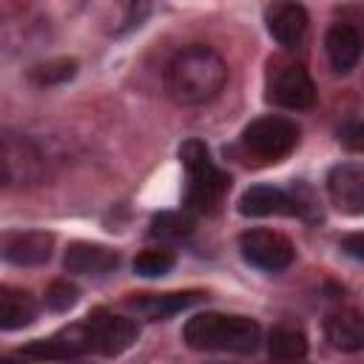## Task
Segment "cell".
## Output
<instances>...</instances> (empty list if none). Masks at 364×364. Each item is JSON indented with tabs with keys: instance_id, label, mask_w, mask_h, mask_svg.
Listing matches in <instances>:
<instances>
[{
	"instance_id": "1",
	"label": "cell",
	"mask_w": 364,
	"mask_h": 364,
	"mask_svg": "<svg viewBox=\"0 0 364 364\" xmlns=\"http://www.w3.org/2000/svg\"><path fill=\"white\" fill-rule=\"evenodd\" d=\"M228 80L225 60L210 46H188L173 54L165 68V88L179 105H202L213 100Z\"/></svg>"
},
{
	"instance_id": "12",
	"label": "cell",
	"mask_w": 364,
	"mask_h": 364,
	"mask_svg": "<svg viewBox=\"0 0 364 364\" xmlns=\"http://www.w3.org/2000/svg\"><path fill=\"white\" fill-rule=\"evenodd\" d=\"M324 336L341 353H358V350H364V313H358L353 307L333 310L324 318Z\"/></svg>"
},
{
	"instance_id": "8",
	"label": "cell",
	"mask_w": 364,
	"mask_h": 364,
	"mask_svg": "<svg viewBox=\"0 0 364 364\" xmlns=\"http://www.w3.org/2000/svg\"><path fill=\"white\" fill-rule=\"evenodd\" d=\"M85 327H88L91 350H97L102 355H119L136 341V324L131 318L114 316L102 307L85 318Z\"/></svg>"
},
{
	"instance_id": "10",
	"label": "cell",
	"mask_w": 364,
	"mask_h": 364,
	"mask_svg": "<svg viewBox=\"0 0 364 364\" xmlns=\"http://www.w3.org/2000/svg\"><path fill=\"white\" fill-rule=\"evenodd\" d=\"M91 350V338H88V327L82 324H71L60 333H54L51 338H40L26 344L20 353L26 358H74Z\"/></svg>"
},
{
	"instance_id": "20",
	"label": "cell",
	"mask_w": 364,
	"mask_h": 364,
	"mask_svg": "<svg viewBox=\"0 0 364 364\" xmlns=\"http://www.w3.org/2000/svg\"><path fill=\"white\" fill-rule=\"evenodd\" d=\"M74 71H77V63L60 57V60H48V63L34 65L31 68V80L40 82V85H54V82H63V80L74 77Z\"/></svg>"
},
{
	"instance_id": "6",
	"label": "cell",
	"mask_w": 364,
	"mask_h": 364,
	"mask_svg": "<svg viewBox=\"0 0 364 364\" xmlns=\"http://www.w3.org/2000/svg\"><path fill=\"white\" fill-rule=\"evenodd\" d=\"M267 97L282 108L301 111L316 102V85H313L307 68H301L299 63H282L270 71Z\"/></svg>"
},
{
	"instance_id": "2",
	"label": "cell",
	"mask_w": 364,
	"mask_h": 364,
	"mask_svg": "<svg viewBox=\"0 0 364 364\" xmlns=\"http://www.w3.org/2000/svg\"><path fill=\"white\" fill-rule=\"evenodd\" d=\"M182 338L193 350L216 353H253L262 341V327L247 316L199 313L185 321Z\"/></svg>"
},
{
	"instance_id": "25",
	"label": "cell",
	"mask_w": 364,
	"mask_h": 364,
	"mask_svg": "<svg viewBox=\"0 0 364 364\" xmlns=\"http://www.w3.org/2000/svg\"><path fill=\"white\" fill-rule=\"evenodd\" d=\"M341 250L353 259H364V233H353V236L341 239Z\"/></svg>"
},
{
	"instance_id": "22",
	"label": "cell",
	"mask_w": 364,
	"mask_h": 364,
	"mask_svg": "<svg viewBox=\"0 0 364 364\" xmlns=\"http://www.w3.org/2000/svg\"><path fill=\"white\" fill-rule=\"evenodd\" d=\"M191 228H193V222L188 216L168 213V210L159 213V216H154V222H151V233L159 236V239H179L185 233H191Z\"/></svg>"
},
{
	"instance_id": "27",
	"label": "cell",
	"mask_w": 364,
	"mask_h": 364,
	"mask_svg": "<svg viewBox=\"0 0 364 364\" xmlns=\"http://www.w3.org/2000/svg\"><path fill=\"white\" fill-rule=\"evenodd\" d=\"M216 364H225V361H216Z\"/></svg>"
},
{
	"instance_id": "11",
	"label": "cell",
	"mask_w": 364,
	"mask_h": 364,
	"mask_svg": "<svg viewBox=\"0 0 364 364\" xmlns=\"http://www.w3.org/2000/svg\"><path fill=\"white\" fill-rule=\"evenodd\" d=\"M267 31L284 48H296L307 34V11L299 3H273L264 11Z\"/></svg>"
},
{
	"instance_id": "13",
	"label": "cell",
	"mask_w": 364,
	"mask_h": 364,
	"mask_svg": "<svg viewBox=\"0 0 364 364\" xmlns=\"http://www.w3.org/2000/svg\"><path fill=\"white\" fill-rule=\"evenodd\" d=\"M51 247H54V236L46 233V230L11 233V236L3 239V256H6V262H11V264H23V267L48 262Z\"/></svg>"
},
{
	"instance_id": "24",
	"label": "cell",
	"mask_w": 364,
	"mask_h": 364,
	"mask_svg": "<svg viewBox=\"0 0 364 364\" xmlns=\"http://www.w3.org/2000/svg\"><path fill=\"white\" fill-rule=\"evenodd\" d=\"M338 139H341V145H344V148L364 154V119H355V122H347V125H341V131H338Z\"/></svg>"
},
{
	"instance_id": "3",
	"label": "cell",
	"mask_w": 364,
	"mask_h": 364,
	"mask_svg": "<svg viewBox=\"0 0 364 364\" xmlns=\"http://www.w3.org/2000/svg\"><path fill=\"white\" fill-rule=\"evenodd\" d=\"M179 159L188 171V193H185V205L196 213H210L216 210V205L222 202V196L230 188V176L222 173L210 156L205 142L199 139H188L179 148Z\"/></svg>"
},
{
	"instance_id": "4",
	"label": "cell",
	"mask_w": 364,
	"mask_h": 364,
	"mask_svg": "<svg viewBox=\"0 0 364 364\" xmlns=\"http://www.w3.org/2000/svg\"><path fill=\"white\" fill-rule=\"evenodd\" d=\"M242 142L253 156H259L264 162H279L282 156H287L296 148L299 128L287 117H262L245 128Z\"/></svg>"
},
{
	"instance_id": "16",
	"label": "cell",
	"mask_w": 364,
	"mask_h": 364,
	"mask_svg": "<svg viewBox=\"0 0 364 364\" xmlns=\"http://www.w3.org/2000/svg\"><path fill=\"white\" fill-rule=\"evenodd\" d=\"M202 299V293H145V296H134L128 299L125 304L136 313H142L145 318H165V316H173L191 304H196Z\"/></svg>"
},
{
	"instance_id": "18",
	"label": "cell",
	"mask_w": 364,
	"mask_h": 364,
	"mask_svg": "<svg viewBox=\"0 0 364 364\" xmlns=\"http://www.w3.org/2000/svg\"><path fill=\"white\" fill-rule=\"evenodd\" d=\"M34 316H37V304L26 290L9 287V284L0 287V327L3 330L26 327L34 321Z\"/></svg>"
},
{
	"instance_id": "14",
	"label": "cell",
	"mask_w": 364,
	"mask_h": 364,
	"mask_svg": "<svg viewBox=\"0 0 364 364\" xmlns=\"http://www.w3.org/2000/svg\"><path fill=\"white\" fill-rule=\"evenodd\" d=\"M324 48H327L330 65H333L338 74H347V71L358 63V57H361V51H364V37H361V31H358L355 26H350V23H336V26L327 31V37H324Z\"/></svg>"
},
{
	"instance_id": "26",
	"label": "cell",
	"mask_w": 364,
	"mask_h": 364,
	"mask_svg": "<svg viewBox=\"0 0 364 364\" xmlns=\"http://www.w3.org/2000/svg\"><path fill=\"white\" fill-rule=\"evenodd\" d=\"M0 364H20V361H14V358H3Z\"/></svg>"
},
{
	"instance_id": "5",
	"label": "cell",
	"mask_w": 364,
	"mask_h": 364,
	"mask_svg": "<svg viewBox=\"0 0 364 364\" xmlns=\"http://www.w3.org/2000/svg\"><path fill=\"white\" fill-rule=\"evenodd\" d=\"M0 162H3V182L9 188L34 185V182L43 179V156H40V151L26 136H17L11 131L3 134Z\"/></svg>"
},
{
	"instance_id": "21",
	"label": "cell",
	"mask_w": 364,
	"mask_h": 364,
	"mask_svg": "<svg viewBox=\"0 0 364 364\" xmlns=\"http://www.w3.org/2000/svg\"><path fill=\"white\" fill-rule=\"evenodd\" d=\"M173 253L171 250H142L136 259H134V270L145 279H154V276H162L173 267Z\"/></svg>"
},
{
	"instance_id": "9",
	"label": "cell",
	"mask_w": 364,
	"mask_h": 364,
	"mask_svg": "<svg viewBox=\"0 0 364 364\" xmlns=\"http://www.w3.org/2000/svg\"><path fill=\"white\" fill-rule=\"evenodd\" d=\"M330 202L350 216L364 213V168L361 165H336L327 176Z\"/></svg>"
},
{
	"instance_id": "19",
	"label": "cell",
	"mask_w": 364,
	"mask_h": 364,
	"mask_svg": "<svg viewBox=\"0 0 364 364\" xmlns=\"http://www.w3.org/2000/svg\"><path fill=\"white\" fill-rule=\"evenodd\" d=\"M267 353L276 364H299L307 355V338L299 327L290 324H279L270 330L267 338Z\"/></svg>"
},
{
	"instance_id": "7",
	"label": "cell",
	"mask_w": 364,
	"mask_h": 364,
	"mask_svg": "<svg viewBox=\"0 0 364 364\" xmlns=\"http://www.w3.org/2000/svg\"><path fill=\"white\" fill-rule=\"evenodd\" d=\"M239 250L250 264H256L262 270H270V273L284 270L296 256L287 236H282L276 230H264V228L242 233L239 236Z\"/></svg>"
},
{
	"instance_id": "15",
	"label": "cell",
	"mask_w": 364,
	"mask_h": 364,
	"mask_svg": "<svg viewBox=\"0 0 364 364\" xmlns=\"http://www.w3.org/2000/svg\"><path fill=\"white\" fill-rule=\"evenodd\" d=\"M119 262L117 250L105 247V245H94V242H74L65 250V270L68 273H82V276H100L114 270Z\"/></svg>"
},
{
	"instance_id": "23",
	"label": "cell",
	"mask_w": 364,
	"mask_h": 364,
	"mask_svg": "<svg viewBox=\"0 0 364 364\" xmlns=\"http://www.w3.org/2000/svg\"><path fill=\"white\" fill-rule=\"evenodd\" d=\"M77 287L74 284H68V282H54L48 290H46V304L51 307V310H57V313H63V310H68V307H74L77 304Z\"/></svg>"
},
{
	"instance_id": "17",
	"label": "cell",
	"mask_w": 364,
	"mask_h": 364,
	"mask_svg": "<svg viewBox=\"0 0 364 364\" xmlns=\"http://www.w3.org/2000/svg\"><path fill=\"white\" fill-rule=\"evenodd\" d=\"M239 210L245 216H270V213H290L293 210V199L270 185H253L242 193L239 199Z\"/></svg>"
}]
</instances>
